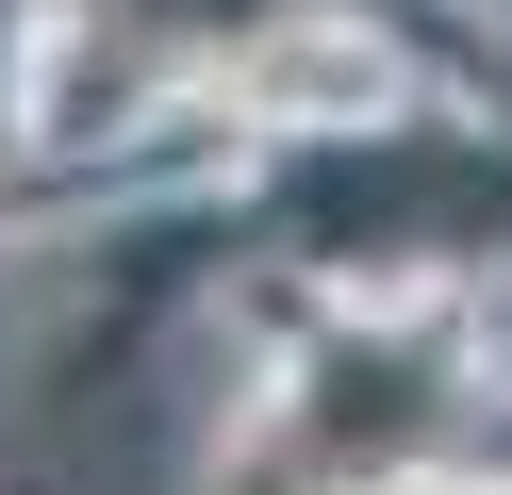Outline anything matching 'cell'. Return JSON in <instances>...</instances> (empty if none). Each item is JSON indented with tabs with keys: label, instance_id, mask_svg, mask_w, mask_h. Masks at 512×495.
<instances>
[{
	"label": "cell",
	"instance_id": "6da1fadb",
	"mask_svg": "<svg viewBox=\"0 0 512 495\" xmlns=\"http://www.w3.org/2000/svg\"><path fill=\"white\" fill-rule=\"evenodd\" d=\"M149 33H232V17H265V0H133Z\"/></svg>",
	"mask_w": 512,
	"mask_h": 495
}]
</instances>
